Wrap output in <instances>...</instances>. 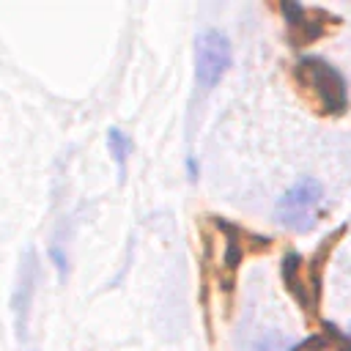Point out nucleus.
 <instances>
[{"mask_svg": "<svg viewBox=\"0 0 351 351\" xmlns=\"http://www.w3.org/2000/svg\"><path fill=\"white\" fill-rule=\"evenodd\" d=\"M291 351H351V335H343L337 326H326V332L310 335Z\"/></svg>", "mask_w": 351, "mask_h": 351, "instance_id": "423d86ee", "label": "nucleus"}, {"mask_svg": "<svg viewBox=\"0 0 351 351\" xmlns=\"http://www.w3.org/2000/svg\"><path fill=\"white\" fill-rule=\"evenodd\" d=\"M321 200H324L321 181L304 176L291 189H285L282 197L274 203V222L291 233H307L318 222Z\"/></svg>", "mask_w": 351, "mask_h": 351, "instance_id": "f03ea898", "label": "nucleus"}, {"mask_svg": "<svg viewBox=\"0 0 351 351\" xmlns=\"http://www.w3.org/2000/svg\"><path fill=\"white\" fill-rule=\"evenodd\" d=\"M296 85L302 88V93L310 99V104L321 112V115H343L348 107V85L346 77L326 63L324 58L307 55L296 60L293 69Z\"/></svg>", "mask_w": 351, "mask_h": 351, "instance_id": "f257e3e1", "label": "nucleus"}, {"mask_svg": "<svg viewBox=\"0 0 351 351\" xmlns=\"http://www.w3.org/2000/svg\"><path fill=\"white\" fill-rule=\"evenodd\" d=\"M233 49L222 30H203L195 41V80L200 90H211L230 69Z\"/></svg>", "mask_w": 351, "mask_h": 351, "instance_id": "7ed1b4c3", "label": "nucleus"}, {"mask_svg": "<svg viewBox=\"0 0 351 351\" xmlns=\"http://www.w3.org/2000/svg\"><path fill=\"white\" fill-rule=\"evenodd\" d=\"M302 266H304V261H302V255L299 252H288L285 258H282V282H285V288L293 293V299L304 307V310H310V313H315V302L310 299V291H307V282H304V271H302Z\"/></svg>", "mask_w": 351, "mask_h": 351, "instance_id": "39448f33", "label": "nucleus"}, {"mask_svg": "<svg viewBox=\"0 0 351 351\" xmlns=\"http://www.w3.org/2000/svg\"><path fill=\"white\" fill-rule=\"evenodd\" d=\"M107 148H110V154H112V159H115V165H118V173H121V178H123V173H126V159H129V154H132V140L121 132V129H110L107 132Z\"/></svg>", "mask_w": 351, "mask_h": 351, "instance_id": "0eeeda50", "label": "nucleus"}, {"mask_svg": "<svg viewBox=\"0 0 351 351\" xmlns=\"http://www.w3.org/2000/svg\"><path fill=\"white\" fill-rule=\"evenodd\" d=\"M280 11H282V16H285V22H288V27H291V41H293L296 47L310 44V41H315L318 36H324V22H313V19H310V11H307L304 5L285 0V3H280Z\"/></svg>", "mask_w": 351, "mask_h": 351, "instance_id": "20e7f679", "label": "nucleus"}]
</instances>
